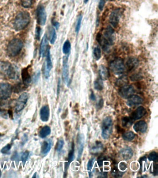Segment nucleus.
<instances>
[{
  "instance_id": "obj_13",
  "label": "nucleus",
  "mask_w": 158,
  "mask_h": 178,
  "mask_svg": "<svg viewBox=\"0 0 158 178\" xmlns=\"http://www.w3.org/2000/svg\"><path fill=\"white\" fill-rule=\"evenodd\" d=\"M146 113L147 112L144 107L140 106L137 108L134 112H132L129 118L132 122H134L135 121L141 118L146 115Z\"/></svg>"
},
{
  "instance_id": "obj_40",
  "label": "nucleus",
  "mask_w": 158,
  "mask_h": 178,
  "mask_svg": "<svg viewBox=\"0 0 158 178\" xmlns=\"http://www.w3.org/2000/svg\"><path fill=\"white\" fill-rule=\"evenodd\" d=\"M64 141L63 139H60L57 142V144L56 146V150L58 152H59L62 150L63 149V147L64 146Z\"/></svg>"
},
{
  "instance_id": "obj_39",
  "label": "nucleus",
  "mask_w": 158,
  "mask_h": 178,
  "mask_svg": "<svg viewBox=\"0 0 158 178\" xmlns=\"http://www.w3.org/2000/svg\"><path fill=\"white\" fill-rule=\"evenodd\" d=\"M158 154L155 151L151 152L148 155V159L150 161H154L156 162L158 161Z\"/></svg>"
},
{
  "instance_id": "obj_14",
  "label": "nucleus",
  "mask_w": 158,
  "mask_h": 178,
  "mask_svg": "<svg viewBox=\"0 0 158 178\" xmlns=\"http://www.w3.org/2000/svg\"><path fill=\"white\" fill-rule=\"evenodd\" d=\"M46 61L44 67V75L46 78H48L50 76V73L52 68V63L51 61L50 48H48L46 54Z\"/></svg>"
},
{
  "instance_id": "obj_7",
  "label": "nucleus",
  "mask_w": 158,
  "mask_h": 178,
  "mask_svg": "<svg viewBox=\"0 0 158 178\" xmlns=\"http://www.w3.org/2000/svg\"><path fill=\"white\" fill-rule=\"evenodd\" d=\"M29 94L27 92L22 93L18 98L15 103V110L17 112H19L25 108L27 105Z\"/></svg>"
},
{
  "instance_id": "obj_47",
  "label": "nucleus",
  "mask_w": 158,
  "mask_h": 178,
  "mask_svg": "<svg viewBox=\"0 0 158 178\" xmlns=\"http://www.w3.org/2000/svg\"><path fill=\"white\" fill-rule=\"evenodd\" d=\"M51 22H52V25L56 28V29H59V27L60 26V24H59V23H58V21H56V20L54 19L52 20Z\"/></svg>"
},
{
  "instance_id": "obj_38",
  "label": "nucleus",
  "mask_w": 158,
  "mask_h": 178,
  "mask_svg": "<svg viewBox=\"0 0 158 178\" xmlns=\"http://www.w3.org/2000/svg\"><path fill=\"white\" fill-rule=\"evenodd\" d=\"M26 88H27V85L24 84H17L14 87V92L18 93V92H21L23 91V89H26Z\"/></svg>"
},
{
  "instance_id": "obj_30",
  "label": "nucleus",
  "mask_w": 158,
  "mask_h": 178,
  "mask_svg": "<svg viewBox=\"0 0 158 178\" xmlns=\"http://www.w3.org/2000/svg\"><path fill=\"white\" fill-rule=\"evenodd\" d=\"M49 33L50 35V41L51 44H54L57 39V34L55 29L52 27H50Z\"/></svg>"
},
{
  "instance_id": "obj_19",
  "label": "nucleus",
  "mask_w": 158,
  "mask_h": 178,
  "mask_svg": "<svg viewBox=\"0 0 158 178\" xmlns=\"http://www.w3.org/2000/svg\"><path fill=\"white\" fill-rule=\"evenodd\" d=\"M40 118L43 122H47L50 117V108L48 105L43 106L40 110Z\"/></svg>"
},
{
  "instance_id": "obj_27",
  "label": "nucleus",
  "mask_w": 158,
  "mask_h": 178,
  "mask_svg": "<svg viewBox=\"0 0 158 178\" xmlns=\"http://www.w3.org/2000/svg\"><path fill=\"white\" fill-rule=\"evenodd\" d=\"M128 84V80L127 77L125 76H122L119 78L115 82V84L119 87H122L127 85Z\"/></svg>"
},
{
  "instance_id": "obj_21",
  "label": "nucleus",
  "mask_w": 158,
  "mask_h": 178,
  "mask_svg": "<svg viewBox=\"0 0 158 178\" xmlns=\"http://www.w3.org/2000/svg\"><path fill=\"white\" fill-rule=\"evenodd\" d=\"M120 154L124 160H130L133 155V151L130 147H126L121 149Z\"/></svg>"
},
{
  "instance_id": "obj_5",
  "label": "nucleus",
  "mask_w": 158,
  "mask_h": 178,
  "mask_svg": "<svg viewBox=\"0 0 158 178\" xmlns=\"http://www.w3.org/2000/svg\"><path fill=\"white\" fill-rule=\"evenodd\" d=\"M109 68L112 73L115 75L122 74L126 69L124 61L122 59L119 58H116L110 62Z\"/></svg>"
},
{
  "instance_id": "obj_50",
  "label": "nucleus",
  "mask_w": 158,
  "mask_h": 178,
  "mask_svg": "<svg viewBox=\"0 0 158 178\" xmlns=\"http://www.w3.org/2000/svg\"><path fill=\"white\" fill-rule=\"evenodd\" d=\"M90 99L92 101H95L96 100L95 95L94 94L93 92H92L91 93V96H90Z\"/></svg>"
},
{
  "instance_id": "obj_20",
  "label": "nucleus",
  "mask_w": 158,
  "mask_h": 178,
  "mask_svg": "<svg viewBox=\"0 0 158 178\" xmlns=\"http://www.w3.org/2000/svg\"><path fill=\"white\" fill-rule=\"evenodd\" d=\"M48 39L47 35L45 34L42 40L41 43V47H40V56L41 57H44L46 54L47 50H48Z\"/></svg>"
},
{
  "instance_id": "obj_32",
  "label": "nucleus",
  "mask_w": 158,
  "mask_h": 178,
  "mask_svg": "<svg viewBox=\"0 0 158 178\" xmlns=\"http://www.w3.org/2000/svg\"><path fill=\"white\" fill-rule=\"evenodd\" d=\"M103 148V144L100 142H96L95 144L92 146L91 147V152L94 153L99 152Z\"/></svg>"
},
{
  "instance_id": "obj_23",
  "label": "nucleus",
  "mask_w": 158,
  "mask_h": 178,
  "mask_svg": "<svg viewBox=\"0 0 158 178\" xmlns=\"http://www.w3.org/2000/svg\"><path fill=\"white\" fill-rule=\"evenodd\" d=\"M22 79L23 83L28 85L31 81V77L29 72V67L25 68L22 70Z\"/></svg>"
},
{
  "instance_id": "obj_10",
  "label": "nucleus",
  "mask_w": 158,
  "mask_h": 178,
  "mask_svg": "<svg viewBox=\"0 0 158 178\" xmlns=\"http://www.w3.org/2000/svg\"><path fill=\"white\" fill-rule=\"evenodd\" d=\"M135 90L132 85H126L121 87L119 90V94L122 98L127 99L134 95Z\"/></svg>"
},
{
  "instance_id": "obj_17",
  "label": "nucleus",
  "mask_w": 158,
  "mask_h": 178,
  "mask_svg": "<svg viewBox=\"0 0 158 178\" xmlns=\"http://www.w3.org/2000/svg\"><path fill=\"white\" fill-rule=\"evenodd\" d=\"M85 136L83 134H80L78 137V160L81 159L83 148L85 146Z\"/></svg>"
},
{
  "instance_id": "obj_49",
  "label": "nucleus",
  "mask_w": 158,
  "mask_h": 178,
  "mask_svg": "<svg viewBox=\"0 0 158 178\" xmlns=\"http://www.w3.org/2000/svg\"><path fill=\"white\" fill-rule=\"evenodd\" d=\"M140 78H141V76L140 75H138L137 74H135L133 76H132V79H133V80H136L137 79H140Z\"/></svg>"
},
{
  "instance_id": "obj_28",
  "label": "nucleus",
  "mask_w": 158,
  "mask_h": 178,
  "mask_svg": "<svg viewBox=\"0 0 158 178\" xmlns=\"http://www.w3.org/2000/svg\"><path fill=\"white\" fill-rule=\"evenodd\" d=\"M74 151H75L74 144L73 143L72 145V149L70 151L69 153L67 162L66 163V166L65 167L66 169H68L69 166H70V163L73 161L74 159V157H75V156H74Z\"/></svg>"
},
{
  "instance_id": "obj_1",
  "label": "nucleus",
  "mask_w": 158,
  "mask_h": 178,
  "mask_svg": "<svg viewBox=\"0 0 158 178\" xmlns=\"http://www.w3.org/2000/svg\"><path fill=\"white\" fill-rule=\"evenodd\" d=\"M16 72L13 65L7 61H0V79H15Z\"/></svg>"
},
{
  "instance_id": "obj_4",
  "label": "nucleus",
  "mask_w": 158,
  "mask_h": 178,
  "mask_svg": "<svg viewBox=\"0 0 158 178\" xmlns=\"http://www.w3.org/2000/svg\"><path fill=\"white\" fill-rule=\"evenodd\" d=\"M113 132V121L111 117L107 116L103 120L101 124V136L104 140L110 137Z\"/></svg>"
},
{
  "instance_id": "obj_44",
  "label": "nucleus",
  "mask_w": 158,
  "mask_h": 178,
  "mask_svg": "<svg viewBox=\"0 0 158 178\" xmlns=\"http://www.w3.org/2000/svg\"><path fill=\"white\" fill-rule=\"evenodd\" d=\"M41 28H40V27H37L36 31V38L38 40H40V38H41Z\"/></svg>"
},
{
  "instance_id": "obj_31",
  "label": "nucleus",
  "mask_w": 158,
  "mask_h": 178,
  "mask_svg": "<svg viewBox=\"0 0 158 178\" xmlns=\"http://www.w3.org/2000/svg\"><path fill=\"white\" fill-rule=\"evenodd\" d=\"M136 134L132 131H128L122 135V138L125 141L131 142L135 139Z\"/></svg>"
},
{
  "instance_id": "obj_26",
  "label": "nucleus",
  "mask_w": 158,
  "mask_h": 178,
  "mask_svg": "<svg viewBox=\"0 0 158 178\" xmlns=\"http://www.w3.org/2000/svg\"><path fill=\"white\" fill-rule=\"evenodd\" d=\"M51 133V129L50 127L47 125H46L43 126L39 132V136L41 138H45L50 135Z\"/></svg>"
},
{
  "instance_id": "obj_8",
  "label": "nucleus",
  "mask_w": 158,
  "mask_h": 178,
  "mask_svg": "<svg viewBox=\"0 0 158 178\" xmlns=\"http://www.w3.org/2000/svg\"><path fill=\"white\" fill-rule=\"evenodd\" d=\"M122 10L120 9H117L114 10L109 16V23L115 28H117L120 22L122 16Z\"/></svg>"
},
{
  "instance_id": "obj_33",
  "label": "nucleus",
  "mask_w": 158,
  "mask_h": 178,
  "mask_svg": "<svg viewBox=\"0 0 158 178\" xmlns=\"http://www.w3.org/2000/svg\"><path fill=\"white\" fill-rule=\"evenodd\" d=\"M140 167L141 170L143 173L146 172L147 169V162L146 161V157H141L140 159Z\"/></svg>"
},
{
  "instance_id": "obj_6",
  "label": "nucleus",
  "mask_w": 158,
  "mask_h": 178,
  "mask_svg": "<svg viewBox=\"0 0 158 178\" xmlns=\"http://www.w3.org/2000/svg\"><path fill=\"white\" fill-rule=\"evenodd\" d=\"M12 86L8 83L0 84V99L7 100L12 95Z\"/></svg>"
},
{
  "instance_id": "obj_43",
  "label": "nucleus",
  "mask_w": 158,
  "mask_h": 178,
  "mask_svg": "<svg viewBox=\"0 0 158 178\" xmlns=\"http://www.w3.org/2000/svg\"><path fill=\"white\" fill-rule=\"evenodd\" d=\"M106 3L105 0H100L99 4H98V9L100 11H102Z\"/></svg>"
},
{
  "instance_id": "obj_18",
  "label": "nucleus",
  "mask_w": 158,
  "mask_h": 178,
  "mask_svg": "<svg viewBox=\"0 0 158 178\" xmlns=\"http://www.w3.org/2000/svg\"><path fill=\"white\" fill-rule=\"evenodd\" d=\"M147 124L144 121H139L135 124L133 129L136 132L144 133L147 129Z\"/></svg>"
},
{
  "instance_id": "obj_2",
  "label": "nucleus",
  "mask_w": 158,
  "mask_h": 178,
  "mask_svg": "<svg viewBox=\"0 0 158 178\" xmlns=\"http://www.w3.org/2000/svg\"><path fill=\"white\" fill-rule=\"evenodd\" d=\"M31 20L30 14L27 11L20 12L15 17L14 26L16 31L25 29L28 25Z\"/></svg>"
},
{
  "instance_id": "obj_48",
  "label": "nucleus",
  "mask_w": 158,
  "mask_h": 178,
  "mask_svg": "<svg viewBox=\"0 0 158 178\" xmlns=\"http://www.w3.org/2000/svg\"><path fill=\"white\" fill-rule=\"evenodd\" d=\"M40 76V72H37L36 73V74L34 75V78H33V80L34 81V82H37V81H38V78Z\"/></svg>"
},
{
  "instance_id": "obj_41",
  "label": "nucleus",
  "mask_w": 158,
  "mask_h": 178,
  "mask_svg": "<svg viewBox=\"0 0 158 178\" xmlns=\"http://www.w3.org/2000/svg\"><path fill=\"white\" fill-rule=\"evenodd\" d=\"M22 6L24 8H29L32 5L33 0H20Z\"/></svg>"
},
{
  "instance_id": "obj_22",
  "label": "nucleus",
  "mask_w": 158,
  "mask_h": 178,
  "mask_svg": "<svg viewBox=\"0 0 158 178\" xmlns=\"http://www.w3.org/2000/svg\"><path fill=\"white\" fill-rule=\"evenodd\" d=\"M52 142L51 140L44 141L41 147V153L43 155H46L51 149Z\"/></svg>"
},
{
  "instance_id": "obj_45",
  "label": "nucleus",
  "mask_w": 158,
  "mask_h": 178,
  "mask_svg": "<svg viewBox=\"0 0 158 178\" xmlns=\"http://www.w3.org/2000/svg\"><path fill=\"white\" fill-rule=\"evenodd\" d=\"M119 166V168L121 171H123L126 170V169H127V165L124 162H120Z\"/></svg>"
},
{
  "instance_id": "obj_3",
  "label": "nucleus",
  "mask_w": 158,
  "mask_h": 178,
  "mask_svg": "<svg viewBox=\"0 0 158 178\" xmlns=\"http://www.w3.org/2000/svg\"><path fill=\"white\" fill-rule=\"evenodd\" d=\"M23 44L19 39H14L9 43L7 47V53L10 57H14L19 54L22 49Z\"/></svg>"
},
{
  "instance_id": "obj_35",
  "label": "nucleus",
  "mask_w": 158,
  "mask_h": 178,
  "mask_svg": "<svg viewBox=\"0 0 158 178\" xmlns=\"http://www.w3.org/2000/svg\"><path fill=\"white\" fill-rule=\"evenodd\" d=\"M94 88L97 91H100L104 89V84L103 80H101L100 78L99 79H96L94 83Z\"/></svg>"
},
{
  "instance_id": "obj_12",
  "label": "nucleus",
  "mask_w": 158,
  "mask_h": 178,
  "mask_svg": "<svg viewBox=\"0 0 158 178\" xmlns=\"http://www.w3.org/2000/svg\"><path fill=\"white\" fill-rule=\"evenodd\" d=\"M63 77L65 82L68 84L69 83V56H65L63 58Z\"/></svg>"
},
{
  "instance_id": "obj_42",
  "label": "nucleus",
  "mask_w": 158,
  "mask_h": 178,
  "mask_svg": "<svg viewBox=\"0 0 158 178\" xmlns=\"http://www.w3.org/2000/svg\"><path fill=\"white\" fill-rule=\"evenodd\" d=\"M11 147L12 145L11 144H8L7 145H6L2 149H1V152L2 153L4 154H8V153L9 152L11 149Z\"/></svg>"
},
{
  "instance_id": "obj_15",
  "label": "nucleus",
  "mask_w": 158,
  "mask_h": 178,
  "mask_svg": "<svg viewBox=\"0 0 158 178\" xmlns=\"http://www.w3.org/2000/svg\"><path fill=\"white\" fill-rule=\"evenodd\" d=\"M96 40L101 46V48H103L105 52H109L110 51V46H111L101 33H97L96 36Z\"/></svg>"
},
{
  "instance_id": "obj_16",
  "label": "nucleus",
  "mask_w": 158,
  "mask_h": 178,
  "mask_svg": "<svg viewBox=\"0 0 158 178\" xmlns=\"http://www.w3.org/2000/svg\"><path fill=\"white\" fill-rule=\"evenodd\" d=\"M143 99L138 95H133L128 98L127 105L130 107H134L143 103Z\"/></svg>"
},
{
  "instance_id": "obj_37",
  "label": "nucleus",
  "mask_w": 158,
  "mask_h": 178,
  "mask_svg": "<svg viewBox=\"0 0 158 178\" xmlns=\"http://www.w3.org/2000/svg\"><path fill=\"white\" fill-rule=\"evenodd\" d=\"M95 161V158L94 157H92L89 160V161L88 162L87 165V170L89 171V175L90 177H91V169L92 167L94 165V162Z\"/></svg>"
},
{
  "instance_id": "obj_46",
  "label": "nucleus",
  "mask_w": 158,
  "mask_h": 178,
  "mask_svg": "<svg viewBox=\"0 0 158 178\" xmlns=\"http://www.w3.org/2000/svg\"><path fill=\"white\" fill-rule=\"evenodd\" d=\"M29 152L28 151L25 152L23 153V154H22V160L23 161H26V160L28 159V157L29 156Z\"/></svg>"
},
{
  "instance_id": "obj_52",
  "label": "nucleus",
  "mask_w": 158,
  "mask_h": 178,
  "mask_svg": "<svg viewBox=\"0 0 158 178\" xmlns=\"http://www.w3.org/2000/svg\"><path fill=\"white\" fill-rule=\"evenodd\" d=\"M103 100H102V99H101V100L99 102V104H98V107H98V108H99H99H101V107H103Z\"/></svg>"
},
{
  "instance_id": "obj_54",
  "label": "nucleus",
  "mask_w": 158,
  "mask_h": 178,
  "mask_svg": "<svg viewBox=\"0 0 158 178\" xmlns=\"http://www.w3.org/2000/svg\"><path fill=\"white\" fill-rule=\"evenodd\" d=\"M89 0H85V2L86 3L88 1H89Z\"/></svg>"
},
{
  "instance_id": "obj_11",
  "label": "nucleus",
  "mask_w": 158,
  "mask_h": 178,
  "mask_svg": "<svg viewBox=\"0 0 158 178\" xmlns=\"http://www.w3.org/2000/svg\"><path fill=\"white\" fill-rule=\"evenodd\" d=\"M104 37L111 46L114 44L115 41V32L111 26H108L104 32Z\"/></svg>"
},
{
  "instance_id": "obj_34",
  "label": "nucleus",
  "mask_w": 158,
  "mask_h": 178,
  "mask_svg": "<svg viewBox=\"0 0 158 178\" xmlns=\"http://www.w3.org/2000/svg\"><path fill=\"white\" fill-rule=\"evenodd\" d=\"M93 56L96 61H98L101 58V51L99 46H96L93 50Z\"/></svg>"
},
{
  "instance_id": "obj_24",
  "label": "nucleus",
  "mask_w": 158,
  "mask_h": 178,
  "mask_svg": "<svg viewBox=\"0 0 158 178\" xmlns=\"http://www.w3.org/2000/svg\"><path fill=\"white\" fill-rule=\"evenodd\" d=\"M98 73L99 74L100 78L101 80H107L109 77V70L104 65H100L98 69Z\"/></svg>"
},
{
  "instance_id": "obj_53",
  "label": "nucleus",
  "mask_w": 158,
  "mask_h": 178,
  "mask_svg": "<svg viewBox=\"0 0 158 178\" xmlns=\"http://www.w3.org/2000/svg\"><path fill=\"white\" fill-rule=\"evenodd\" d=\"M37 174V173H35V174H34V175H33V177H34V178H36V175H37L36 174Z\"/></svg>"
},
{
  "instance_id": "obj_25",
  "label": "nucleus",
  "mask_w": 158,
  "mask_h": 178,
  "mask_svg": "<svg viewBox=\"0 0 158 178\" xmlns=\"http://www.w3.org/2000/svg\"><path fill=\"white\" fill-rule=\"evenodd\" d=\"M139 65V61L135 58H130L127 62V66L128 70H131L136 68Z\"/></svg>"
},
{
  "instance_id": "obj_9",
  "label": "nucleus",
  "mask_w": 158,
  "mask_h": 178,
  "mask_svg": "<svg viewBox=\"0 0 158 178\" xmlns=\"http://www.w3.org/2000/svg\"><path fill=\"white\" fill-rule=\"evenodd\" d=\"M37 20L38 24L44 26L46 20V13L44 7L39 5L37 7L36 11Z\"/></svg>"
},
{
  "instance_id": "obj_36",
  "label": "nucleus",
  "mask_w": 158,
  "mask_h": 178,
  "mask_svg": "<svg viewBox=\"0 0 158 178\" xmlns=\"http://www.w3.org/2000/svg\"><path fill=\"white\" fill-rule=\"evenodd\" d=\"M82 19L83 15H79L77 18V23H76V27H75V32L77 33H78L80 31Z\"/></svg>"
},
{
  "instance_id": "obj_29",
  "label": "nucleus",
  "mask_w": 158,
  "mask_h": 178,
  "mask_svg": "<svg viewBox=\"0 0 158 178\" xmlns=\"http://www.w3.org/2000/svg\"><path fill=\"white\" fill-rule=\"evenodd\" d=\"M71 48H72V46H71V43L70 41L69 40H67L64 43L63 46V52L66 55L69 56V53H70V52L71 50Z\"/></svg>"
},
{
  "instance_id": "obj_51",
  "label": "nucleus",
  "mask_w": 158,
  "mask_h": 178,
  "mask_svg": "<svg viewBox=\"0 0 158 178\" xmlns=\"http://www.w3.org/2000/svg\"><path fill=\"white\" fill-rule=\"evenodd\" d=\"M60 79H59V81H58V89H57V94L59 93V92H60Z\"/></svg>"
}]
</instances>
